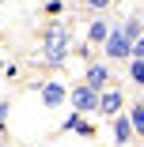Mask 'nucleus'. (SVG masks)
Masks as SVG:
<instances>
[{"mask_svg":"<svg viewBox=\"0 0 144 147\" xmlns=\"http://www.w3.org/2000/svg\"><path fill=\"white\" fill-rule=\"evenodd\" d=\"M42 49H46V64H65V49H68V26H49L46 30V42H42Z\"/></svg>","mask_w":144,"mask_h":147,"instance_id":"obj_1","label":"nucleus"},{"mask_svg":"<svg viewBox=\"0 0 144 147\" xmlns=\"http://www.w3.org/2000/svg\"><path fill=\"white\" fill-rule=\"evenodd\" d=\"M68 98H72V109H76L80 117L99 109V94L91 91V87H83V83H80V87H72V94H68Z\"/></svg>","mask_w":144,"mask_h":147,"instance_id":"obj_2","label":"nucleus"},{"mask_svg":"<svg viewBox=\"0 0 144 147\" xmlns=\"http://www.w3.org/2000/svg\"><path fill=\"white\" fill-rule=\"evenodd\" d=\"M106 57H110V61H121V57H133V42L121 34V30H110L106 34Z\"/></svg>","mask_w":144,"mask_h":147,"instance_id":"obj_3","label":"nucleus"},{"mask_svg":"<svg viewBox=\"0 0 144 147\" xmlns=\"http://www.w3.org/2000/svg\"><path fill=\"white\" fill-rule=\"evenodd\" d=\"M106 79H110V68H106V64H91V68H87V83H83V87H91L95 94H102Z\"/></svg>","mask_w":144,"mask_h":147,"instance_id":"obj_4","label":"nucleus"},{"mask_svg":"<svg viewBox=\"0 0 144 147\" xmlns=\"http://www.w3.org/2000/svg\"><path fill=\"white\" fill-rule=\"evenodd\" d=\"M118 109H121V91H102V94H99V113L114 117Z\"/></svg>","mask_w":144,"mask_h":147,"instance_id":"obj_5","label":"nucleus"},{"mask_svg":"<svg viewBox=\"0 0 144 147\" xmlns=\"http://www.w3.org/2000/svg\"><path fill=\"white\" fill-rule=\"evenodd\" d=\"M65 98H68V91H65L61 83H46V87H42V102H46V106H61Z\"/></svg>","mask_w":144,"mask_h":147,"instance_id":"obj_6","label":"nucleus"},{"mask_svg":"<svg viewBox=\"0 0 144 147\" xmlns=\"http://www.w3.org/2000/svg\"><path fill=\"white\" fill-rule=\"evenodd\" d=\"M114 140H118V143H129V140H133V125H129V117H118V121H114Z\"/></svg>","mask_w":144,"mask_h":147,"instance_id":"obj_7","label":"nucleus"},{"mask_svg":"<svg viewBox=\"0 0 144 147\" xmlns=\"http://www.w3.org/2000/svg\"><path fill=\"white\" fill-rule=\"evenodd\" d=\"M106 34H110L106 19H95V23H91V30H87V42H91V45H95V42H106Z\"/></svg>","mask_w":144,"mask_h":147,"instance_id":"obj_8","label":"nucleus"},{"mask_svg":"<svg viewBox=\"0 0 144 147\" xmlns=\"http://www.w3.org/2000/svg\"><path fill=\"white\" fill-rule=\"evenodd\" d=\"M129 125H133V132L144 136V106H133V109H129Z\"/></svg>","mask_w":144,"mask_h":147,"instance_id":"obj_9","label":"nucleus"},{"mask_svg":"<svg viewBox=\"0 0 144 147\" xmlns=\"http://www.w3.org/2000/svg\"><path fill=\"white\" fill-rule=\"evenodd\" d=\"M121 34H125L129 42H136V38H140V23H136V19H125V26H121Z\"/></svg>","mask_w":144,"mask_h":147,"instance_id":"obj_10","label":"nucleus"},{"mask_svg":"<svg viewBox=\"0 0 144 147\" xmlns=\"http://www.w3.org/2000/svg\"><path fill=\"white\" fill-rule=\"evenodd\" d=\"M129 79H133V83H144V61H133V68H129Z\"/></svg>","mask_w":144,"mask_h":147,"instance_id":"obj_11","label":"nucleus"},{"mask_svg":"<svg viewBox=\"0 0 144 147\" xmlns=\"http://www.w3.org/2000/svg\"><path fill=\"white\" fill-rule=\"evenodd\" d=\"M133 57H136V61H144V38L133 42Z\"/></svg>","mask_w":144,"mask_h":147,"instance_id":"obj_12","label":"nucleus"},{"mask_svg":"<svg viewBox=\"0 0 144 147\" xmlns=\"http://www.w3.org/2000/svg\"><path fill=\"white\" fill-rule=\"evenodd\" d=\"M4 117H8V102H0V132H4Z\"/></svg>","mask_w":144,"mask_h":147,"instance_id":"obj_13","label":"nucleus"},{"mask_svg":"<svg viewBox=\"0 0 144 147\" xmlns=\"http://www.w3.org/2000/svg\"><path fill=\"white\" fill-rule=\"evenodd\" d=\"M83 4H87V8H106L110 0H83Z\"/></svg>","mask_w":144,"mask_h":147,"instance_id":"obj_14","label":"nucleus"},{"mask_svg":"<svg viewBox=\"0 0 144 147\" xmlns=\"http://www.w3.org/2000/svg\"><path fill=\"white\" fill-rule=\"evenodd\" d=\"M0 68H4V64H0Z\"/></svg>","mask_w":144,"mask_h":147,"instance_id":"obj_15","label":"nucleus"},{"mask_svg":"<svg viewBox=\"0 0 144 147\" xmlns=\"http://www.w3.org/2000/svg\"><path fill=\"white\" fill-rule=\"evenodd\" d=\"M0 102H4V98H0Z\"/></svg>","mask_w":144,"mask_h":147,"instance_id":"obj_16","label":"nucleus"},{"mask_svg":"<svg viewBox=\"0 0 144 147\" xmlns=\"http://www.w3.org/2000/svg\"><path fill=\"white\" fill-rule=\"evenodd\" d=\"M0 147H4V143H0Z\"/></svg>","mask_w":144,"mask_h":147,"instance_id":"obj_17","label":"nucleus"}]
</instances>
